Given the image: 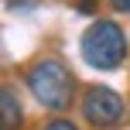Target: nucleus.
<instances>
[{
  "mask_svg": "<svg viewBox=\"0 0 130 130\" xmlns=\"http://www.w3.org/2000/svg\"><path fill=\"white\" fill-rule=\"evenodd\" d=\"M24 82H27V89H31V96L38 99L45 110L62 113V110L72 106L75 82H72V72L65 69V62H58V58H41V62H34L31 69H27Z\"/></svg>",
  "mask_w": 130,
  "mask_h": 130,
  "instance_id": "obj_1",
  "label": "nucleus"
},
{
  "mask_svg": "<svg viewBox=\"0 0 130 130\" xmlns=\"http://www.w3.org/2000/svg\"><path fill=\"white\" fill-rule=\"evenodd\" d=\"M79 48H82L86 65H92L99 72H110L117 65H123V58H127V34L117 21H96V24L86 27Z\"/></svg>",
  "mask_w": 130,
  "mask_h": 130,
  "instance_id": "obj_2",
  "label": "nucleus"
},
{
  "mask_svg": "<svg viewBox=\"0 0 130 130\" xmlns=\"http://www.w3.org/2000/svg\"><path fill=\"white\" fill-rule=\"evenodd\" d=\"M127 113L123 99L117 96L113 89H106V86H89L82 96V117L89 120L92 127H113L120 123Z\"/></svg>",
  "mask_w": 130,
  "mask_h": 130,
  "instance_id": "obj_3",
  "label": "nucleus"
},
{
  "mask_svg": "<svg viewBox=\"0 0 130 130\" xmlns=\"http://www.w3.org/2000/svg\"><path fill=\"white\" fill-rule=\"evenodd\" d=\"M0 113H4V130L21 127V103H17V96H14V89L0 92Z\"/></svg>",
  "mask_w": 130,
  "mask_h": 130,
  "instance_id": "obj_4",
  "label": "nucleus"
},
{
  "mask_svg": "<svg viewBox=\"0 0 130 130\" xmlns=\"http://www.w3.org/2000/svg\"><path fill=\"white\" fill-rule=\"evenodd\" d=\"M41 130H79V127L72 123V120H62V117H55V120H48V123L41 127Z\"/></svg>",
  "mask_w": 130,
  "mask_h": 130,
  "instance_id": "obj_5",
  "label": "nucleus"
},
{
  "mask_svg": "<svg viewBox=\"0 0 130 130\" xmlns=\"http://www.w3.org/2000/svg\"><path fill=\"white\" fill-rule=\"evenodd\" d=\"M113 4V10H120V14H130V0H110Z\"/></svg>",
  "mask_w": 130,
  "mask_h": 130,
  "instance_id": "obj_6",
  "label": "nucleus"
},
{
  "mask_svg": "<svg viewBox=\"0 0 130 130\" xmlns=\"http://www.w3.org/2000/svg\"><path fill=\"white\" fill-rule=\"evenodd\" d=\"M92 7H96V0H79V10H82V14H89Z\"/></svg>",
  "mask_w": 130,
  "mask_h": 130,
  "instance_id": "obj_7",
  "label": "nucleus"
}]
</instances>
